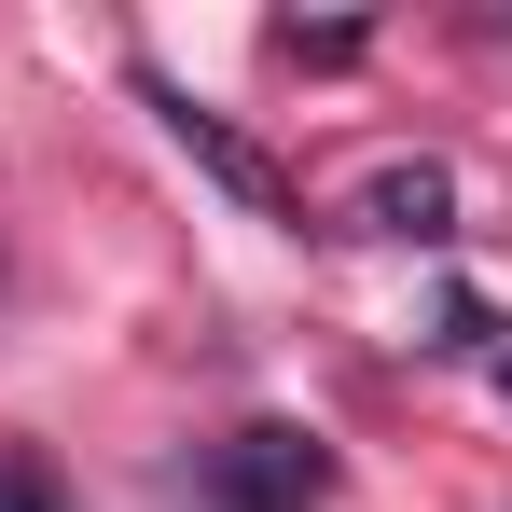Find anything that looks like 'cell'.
<instances>
[{
  "instance_id": "277c9868",
  "label": "cell",
  "mask_w": 512,
  "mask_h": 512,
  "mask_svg": "<svg viewBox=\"0 0 512 512\" xmlns=\"http://www.w3.org/2000/svg\"><path fill=\"white\" fill-rule=\"evenodd\" d=\"M360 42H374L360 14H319V28H305V14H277V56H291V70H346Z\"/></svg>"
},
{
  "instance_id": "6da1fadb",
  "label": "cell",
  "mask_w": 512,
  "mask_h": 512,
  "mask_svg": "<svg viewBox=\"0 0 512 512\" xmlns=\"http://www.w3.org/2000/svg\"><path fill=\"white\" fill-rule=\"evenodd\" d=\"M333 485H346V457L305 416H250V429H222V443H194V499L208 512H319Z\"/></svg>"
},
{
  "instance_id": "5b68a950",
  "label": "cell",
  "mask_w": 512,
  "mask_h": 512,
  "mask_svg": "<svg viewBox=\"0 0 512 512\" xmlns=\"http://www.w3.org/2000/svg\"><path fill=\"white\" fill-rule=\"evenodd\" d=\"M429 346H443V360H499V305H485V291H443V305H429Z\"/></svg>"
},
{
  "instance_id": "8992f818",
  "label": "cell",
  "mask_w": 512,
  "mask_h": 512,
  "mask_svg": "<svg viewBox=\"0 0 512 512\" xmlns=\"http://www.w3.org/2000/svg\"><path fill=\"white\" fill-rule=\"evenodd\" d=\"M0 512H56V471L42 457H0Z\"/></svg>"
},
{
  "instance_id": "7a4b0ae2",
  "label": "cell",
  "mask_w": 512,
  "mask_h": 512,
  "mask_svg": "<svg viewBox=\"0 0 512 512\" xmlns=\"http://www.w3.org/2000/svg\"><path fill=\"white\" fill-rule=\"evenodd\" d=\"M125 84H139V111L167 125V153H180V167H194V180H222V194H236L250 222H277V236H305V194L277 180V153H263V139H236V125H222V111H208V97H194V84H167L153 56H139Z\"/></svg>"
},
{
  "instance_id": "52a82bcc",
  "label": "cell",
  "mask_w": 512,
  "mask_h": 512,
  "mask_svg": "<svg viewBox=\"0 0 512 512\" xmlns=\"http://www.w3.org/2000/svg\"><path fill=\"white\" fill-rule=\"evenodd\" d=\"M485 374H499V388H512V346H499V360H485Z\"/></svg>"
},
{
  "instance_id": "3957f363",
  "label": "cell",
  "mask_w": 512,
  "mask_h": 512,
  "mask_svg": "<svg viewBox=\"0 0 512 512\" xmlns=\"http://www.w3.org/2000/svg\"><path fill=\"white\" fill-rule=\"evenodd\" d=\"M360 236H402V250H443V236H457V180L429 167V153H416V167H374V180H360Z\"/></svg>"
}]
</instances>
